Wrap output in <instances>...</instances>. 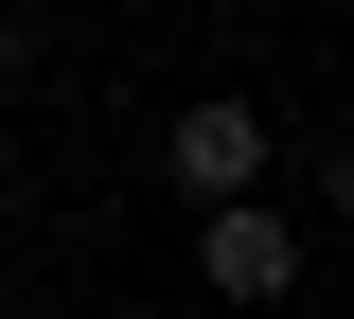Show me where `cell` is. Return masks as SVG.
<instances>
[{
    "label": "cell",
    "mask_w": 354,
    "mask_h": 319,
    "mask_svg": "<svg viewBox=\"0 0 354 319\" xmlns=\"http://www.w3.org/2000/svg\"><path fill=\"white\" fill-rule=\"evenodd\" d=\"M266 160H283V125H266L248 89H195V107L160 125V178H177V195H266Z\"/></svg>",
    "instance_id": "7a4b0ae2"
},
{
    "label": "cell",
    "mask_w": 354,
    "mask_h": 319,
    "mask_svg": "<svg viewBox=\"0 0 354 319\" xmlns=\"http://www.w3.org/2000/svg\"><path fill=\"white\" fill-rule=\"evenodd\" d=\"M195 284L213 302H283L301 284V213L283 195H195Z\"/></svg>",
    "instance_id": "6da1fadb"
},
{
    "label": "cell",
    "mask_w": 354,
    "mask_h": 319,
    "mask_svg": "<svg viewBox=\"0 0 354 319\" xmlns=\"http://www.w3.org/2000/svg\"><path fill=\"white\" fill-rule=\"evenodd\" d=\"M0 125H18V18H0Z\"/></svg>",
    "instance_id": "3957f363"
}]
</instances>
